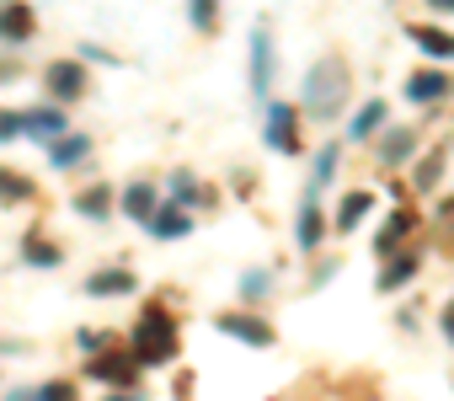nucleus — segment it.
I'll use <instances>...</instances> for the list:
<instances>
[{
    "label": "nucleus",
    "mask_w": 454,
    "mask_h": 401,
    "mask_svg": "<svg viewBox=\"0 0 454 401\" xmlns=\"http://www.w3.org/2000/svg\"><path fill=\"white\" fill-rule=\"evenodd\" d=\"M342 102H348V65H342V59H321V65L305 75V113L332 118Z\"/></svg>",
    "instance_id": "obj_1"
},
{
    "label": "nucleus",
    "mask_w": 454,
    "mask_h": 401,
    "mask_svg": "<svg viewBox=\"0 0 454 401\" xmlns=\"http://www.w3.org/2000/svg\"><path fill=\"white\" fill-rule=\"evenodd\" d=\"M134 358L139 364H166L176 358V326L166 321V311H145L134 326Z\"/></svg>",
    "instance_id": "obj_2"
},
{
    "label": "nucleus",
    "mask_w": 454,
    "mask_h": 401,
    "mask_svg": "<svg viewBox=\"0 0 454 401\" xmlns=\"http://www.w3.org/2000/svg\"><path fill=\"white\" fill-rule=\"evenodd\" d=\"M43 86L59 97V102H75L81 91H86V70L75 65V59H59V65H49V75H43Z\"/></svg>",
    "instance_id": "obj_3"
},
{
    "label": "nucleus",
    "mask_w": 454,
    "mask_h": 401,
    "mask_svg": "<svg viewBox=\"0 0 454 401\" xmlns=\"http://www.w3.org/2000/svg\"><path fill=\"white\" fill-rule=\"evenodd\" d=\"M268 145L273 150H300V118H294V107H273L268 113Z\"/></svg>",
    "instance_id": "obj_4"
},
{
    "label": "nucleus",
    "mask_w": 454,
    "mask_h": 401,
    "mask_svg": "<svg viewBox=\"0 0 454 401\" xmlns=\"http://www.w3.org/2000/svg\"><path fill=\"white\" fill-rule=\"evenodd\" d=\"M449 91H454V81L438 75V70H417V75L406 81V97H411V102H443Z\"/></svg>",
    "instance_id": "obj_5"
},
{
    "label": "nucleus",
    "mask_w": 454,
    "mask_h": 401,
    "mask_svg": "<svg viewBox=\"0 0 454 401\" xmlns=\"http://www.w3.org/2000/svg\"><path fill=\"white\" fill-rule=\"evenodd\" d=\"M219 332H231V337H241V342H257V348L273 342V326L257 321V316H219Z\"/></svg>",
    "instance_id": "obj_6"
},
{
    "label": "nucleus",
    "mask_w": 454,
    "mask_h": 401,
    "mask_svg": "<svg viewBox=\"0 0 454 401\" xmlns=\"http://www.w3.org/2000/svg\"><path fill=\"white\" fill-rule=\"evenodd\" d=\"M252 91H257V97L273 91V49H268L262 33H257V43H252Z\"/></svg>",
    "instance_id": "obj_7"
},
{
    "label": "nucleus",
    "mask_w": 454,
    "mask_h": 401,
    "mask_svg": "<svg viewBox=\"0 0 454 401\" xmlns=\"http://www.w3.org/2000/svg\"><path fill=\"white\" fill-rule=\"evenodd\" d=\"M411 38H417V49H422V54H433V59H454V38H449L443 28H422V22H417V28H411Z\"/></svg>",
    "instance_id": "obj_8"
},
{
    "label": "nucleus",
    "mask_w": 454,
    "mask_h": 401,
    "mask_svg": "<svg viewBox=\"0 0 454 401\" xmlns=\"http://www.w3.org/2000/svg\"><path fill=\"white\" fill-rule=\"evenodd\" d=\"M86 289H91V295H129V289H134V273H129V268H107V273H91Z\"/></svg>",
    "instance_id": "obj_9"
},
{
    "label": "nucleus",
    "mask_w": 454,
    "mask_h": 401,
    "mask_svg": "<svg viewBox=\"0 0 454 401\" xmlns=\"http://www.w3.org/2000/svg\"><path fill=\"white\" fill-rule=\"evenodd\" d=\"M22 129H27L33 139H54V134H65V118H59L54 107H43V113H22Z\"/></svg>",
    "instance_id": "obj_10"
},
{
    "label": "nucleus",
    "mask_w": 454,
    "mask_h": 401,
    "mask_svg": "<svg viewBox=\"0 0 454 401\" xmlns=\"http://www.w3.org/2000/svg\"><path fill=\"white\" fill-rule=\"evenodd\" d=\"M27 33H33V12H27V6H6V12H0V38L22 43Z\"/></svg>",
    "instance_id": "obj_11"
},
{
    "label": "nucleus",
    "mask_w": 454,
    "mask_h": 401,
    "mask_svg": "<svg viewBox=\"0 0 454 401\" xmlns=\"http://www.w3.org/2000/svg\"><path fill=\"white\" fill-rule=\"evenodd\" d=\"M123 209H129L134 220H150V215H155V187H150V182H134V187L123 193Z\"/></svg>",
    "instance_id": "obj_12"
},
{
    "label": "nucleus",
    "mask_w": 454,
    "mask_h": 401,
    "mask_svg": "<svg viewBox=\"0 0 454 401\" xmlns=\"http://www.w3.org/2000/svg\"><path fill=\"white\" fill-rule=\"evenodd\" d=\"M411 150H417V134H411V129H390V139L380 145V161H385V166H395V161H406Z\"/></svg>",
    "instance_id": "obj_13"
},
{
    "label": "nucleus",
    "mask_w": 454,
    "mask_h": 401,
    "mask_svg": "<svg viewBox=\"0 0 454 401\" xmlns=\"http://www.w3.org/2000/svg\"><path fill=\"white\" fill-rule=\"evenodd\" d=\"M150 231H155V236H187L192 220H187L182 209H155V215H150Z\"/></svg>",
    "instance_id": "obj_14"
},
{
    "label": "nucleus",
    "mask_w": 454,
    "mask_h": 401,
    "mask_svg": "<svg viewBox=\"0 0 454 401\" xmlns=\"http://www.w3.org/2000/svg\"><path fill=\"white\" fill-rule=\"evenodd\" d=\"M91 380H118V385H129V380H134V358H123V353H118V358H97V364H91Z\"/></svg>",
    "instance_id": "obj_15"
},
{
    "label": "nucleus",
    "mask_w": 454,
    "mask_h": 401,
    "mask_svg": "<svg viewBox=\"0 0 454 401\" xmlns=\"http://www.w3.org/2000/svg\"><path fill=\"white\" fill-rule=\"evenodd\" d=\"M417 268H422V257H395V263H390V268L380 273V289H401V284H406V279H411Z\"/></svg>",
    "instance_id": "obj_16"
},
{
    "label": "nucleus",
    "mask_w": 454,
    "mask_h": 401,
    "mask_svg": "<svg viewBox=\"0 0 454 401\" xmlns=\"http://www.w3.org/2000/svg\"><path fill=\"white\" fill-rule=\"evenodd\" d=\"M22 198H33V182L17 171H0V204H22Z\"/></svg>",
    "instance_id": "obj_17"
},
{
    "label": "nucleus",
    "mask_w": 454,
    "mask_h": 401,
    "mask_svg": "<svg viewBox=\"0 0 454 401\" xmlns=\"http://www.w3.org/2000/svg\"><path fill=\"white\" fill-rule=\"evenodd\" d=\"M107 198H113L107 187H86V193L75 198V209H81L86 220H102V215H107Z\"/></svg>",
    "instance_id": "obj_18"
},
{
    "label": "nucleus",
    "mask_w": 454,
    "mask_h": 401,
    "mask_svg": "<svg viewBox=\"0 0 454 401\" xmlns=\"http://www.w3.org/2000/svg\"><path fill=\"white\" fill-rule=\"evenodd\" d=\"M380 123H385V102H369V107H364V113L353 118V139H369V134H374Z\"/></svg>",
    "instance_id": "obj_19"
},
{
    "label": "nucleus",
    "mask_w": 454,
    "mask_h": 401,
    "mask_svg": "<svg viewBox=\"0 0 454 401\" xmlns=\"http://www.w3.org/2000/svg\"><path fill=\"white\" fill-rule=\"evenodd\" d=\"M86 150H91V139H86V134H70V139L54 145V166H70V161H81Z\"/></svg>",
    "instance_id": "obj_20"
},
{
    "label": "nucleus",
    "mask_w": 454,
    "mask_h": 401,
    "mask_svg": "<svg viewBox=\"0 0 454 401\" xmlns=\"http://www.w3.org/2000/svg\"><path fill=\"white\" fill-rule=\"evenodd\" d=\"M443 161H449V150H443V145H438V150H433V155H427V161H422V166H417V177H411V182H417V187H422V193H427V187H433V182H438V171H443Z\"/></svg>",
    "instance_id": "obj_21"
},
{
    "label": "nucleus",
    "mask_w": 454,
    "mask_h": 401,
    "mask_svg": "<svg viewBox=\"0 0 454 401\" xmlns=\"http://www.w3.org/2000/svg\"><path fill=\"white\" fill-rule=\"evenodd\" d=\"M321 231H326V225H321V209H316V204H305V215H300V247H316V241H321Z\"/></svg>",
    "instance_id": "obj_22"
},
{
    "label": "nucleus",
    "mask_w": 454,
    "mask_h": 401,
    "mask_svg": "<svg viewBox=\"0 0 454 401\" xmlns=\"http://www.w3.org/2000/svg\"><path fill=\"white\" fill-rule=\"evenodd\" d=\"M406 231H411V215H406V209H401V215H390V225H385V231H380V241H374V247H380V252H390V247H395V241H401V236H406Z\"/></svg>",
    "instance_id": "obj_23"
},
{
    "label": "nucleus",
    "mask_w": 454,
    "mask_h": 401,
    "mask_svg": "<svg viewBox=\"0 0 454 401\" xmlns=\"http://www.w3.org/2000/svg\"><path fill=\"white\" fill-rule=\"evenodd\" d=\"M364 209H369V193H348V204H342V215H337V225H342V231H353V225L364 220Z\"/></svg>",
    "instance_id": "obj_24"
},
{
    "label": "nucleus",
    "mask_w": 454,
    "mask_h": 401,
    "mask_svg": "<svg viewBox=\"0 0 454 401\" xmlns=\"http://www.w3.org/2000/svg\"><path fill=\"white\" fill-rule=\"evenodd\" d=\"M332 171H337V145H326V150L316 155V171H310V187H326V182H332Z\"/></svg>",
    "instance_id": "obj_25"
},
{
    "label": "nucleus",
    "mask_w": 454,
    "mask_h": 401,
    "mask_svg": "<svg viewBox=\"0 0 454 401\" xmlns=\"http://www.w3.org/2000/svg\"><path fill=\"white\" fill-rule=\"evenodd\" d=\"M27 257H33L38 268H59V247H49V241H38V236H27Z\"/></svg>",
    "instance_id": "obj_26"
},
{
    "label": "nucleus",
    "mask_w": 454,
    "mask_h": 401,
    "mask_svg": "<svg viewBox=\"0 0 454 401\" xmlns=\"http://www.w3.org/2000/svg\"><path fill=\"white\" fill-rule=\"evenodd\" d=\"M22 134V113H0V139H17Z\"/></svg>",
    "instance_id": "obj_27"
},
{
    "label": "nucleus",
    "mask_w": 454,
    "mask_h": 401,
    "mask_svg": "<svg viewBox=\"0 0 454 401\" xmlns=\"http://www.w3.org/2000/svg\"><path fill=\"white\" fill-rule=\"evenodd\" d=\"M38 401H75V390H70V385H43Z\"/></svg>",
    "instance_id": "obj_28"
},
{
    "label": "nucleus",
    "mask_w": 454,
    "mask_h": 401,
    "mask_svg": "<svg viewBox=\"0 0 454 401\" xmlns=\"http://www.w3.org/2000/svg\"><path fill=\"white\" fill-rule=\"evenodd\" d=\"M262 289H268V273H247L241 279V295H262Z\"/></svg>",
    "instance_id": "obj_29"
},
{
    "label": "nucleus",
    "mask_w": 454,
    "mask_h": 401,
    "mask_svg": "<svg viewBox=\"0 0 454 401\" xmlns=\"http://www.w3.org/2000/svg\"><path fill=\"white\" fill-rule=\"evenodd\" d=\"M171 187H176V198H192V193H198V187H192V177H187V171H176V177H171Z\"/></svg>",
    "instance_id": "obj_30"
},
{
    "label": "nucleus",
    "mask_w": 454,
    "mask_h": 401,
    "mask_svg": "<svg viewBox=\"0 0 454 401\" xmlns=\"http://www.w3.org/2000/svg\"><path fill=\"white\" fill-rule=\"evenodd\" d=\"M443 337H449V342H454V305H449V311H443Z\"/></svg>",
    "instance_id": "obj_31"
},
{
    "label": "nucleus",
    "mask_w": 454,
    "mask_h": 401,
    "mask_svg": "<svg viewBox=\"0 0 454 401\" xmlns=\"http://www.w3.org/2000/svg\"><path fill=\"white\" fill-rule=\"evenodd\" d=\"M107 401H139V396H107Z\"/></svg>",
    "instance_id": "obj_32"
}]
</instances>
